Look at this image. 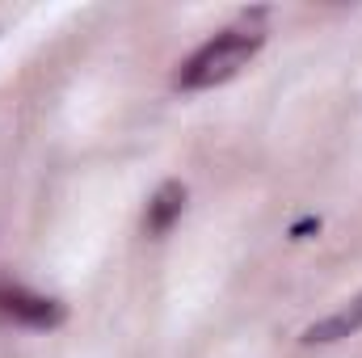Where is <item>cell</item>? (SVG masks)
<instances>
[{"mask_svg":"<svg viewBox=\"0 0 362 358\" xmlns=\"http://www.w3.org/2000/svg\"><path fill=\"white\" fill-rule=\"evenodd\" d=\"M262 51V34H245V30H228V34H219V38H211L198 55H189L185 64H181L177 72V85L181 89H211V85H223V81H232L253 55Z\"/></svg>","mask_w":362,"mask_h":358,"instance_id":"1","label":"cell"},{"mask_svg":"<svg viewBox=\"0 0 362 358\" xmlns=\"http://www.w3.org/2000/svg\"><path fill=\"white\" fill-rule=\"evenodd\" d=\"M0 308L8 316L30 321V325H55L59 321V304L38 299V295H25V291H0Z\"/></svg>","mask_w":362,"mask_h":358,"instance_id":"2","label":"cell"},{"mask_svg":"<svg viewBox=\"0 0 362 358\" xmlns=\"http://www.w3.org/2000/svg\"><path fill=\"white\" fill-rule=\"evenodd\" d=\"M358 329H362V295L354 304H346L341 312L325 316L320 325H312L303 337H308V342H337V337H350V333H358Z\"/></svg>","mask_w":362,"mask_h":358,"instance_id":"3","label":"cell"},{"mask_svg":"<svg viewBox=\"0 0 362 358\" xmlns=\"http://www.w3.org/2000/svg\"><path fill=\"white\" fill-rule=\"evenodd\" d=\"M181 207H185V190L177 181H165L156 190V198L148 202V232H169V224L181 215Z\"/></svg>","mask_w":362,"mask_h":358,"instance_id":"4","label":"cell"}]
</instances>
